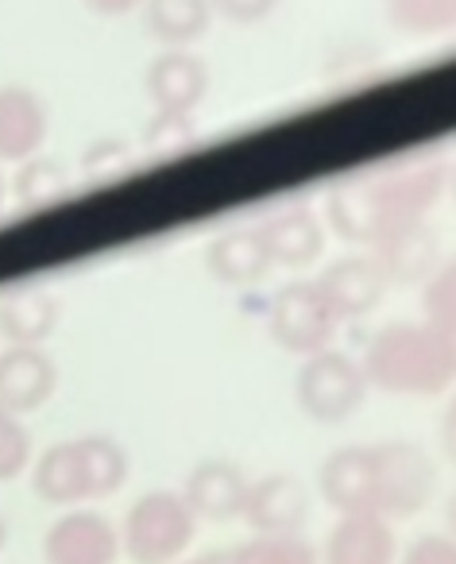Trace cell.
<instances>
[{
    "label": "cell",
    "instance_id": "cell-1",
    "mask_svg": "<svg viewBox=\"0 0 456 564\" xmlns=\"http://www.w3.org/2000/svg\"><path fill=\"white\" fill-rule=\"evenodd\" d=\"M368 387L399 399H437L456 379V337L425 322H391L360 356Z\"/></svg>",
    "mask_w": 456,
    "mask_h": 564
},
{
    "label": "cell",
    "instance_id": "cell-2",
    "mask_svg": "<svg viewBox=\"0 0 456 564\" xmlns=\"http://www.w3.org/2000/svg\"><path fill=\"white\" fill-rule=\"evenodd\" d=\"M32 495L47 507L74 510L82 502L112 499L128 484V453L105 433H86L74 441H55L28 468Z\"/></svg>",
    "mask_w": 456,
    "mask_h": 564
},
{
    "label": "cell",
    "instance_id": "cell-3",
    "mask_svg": "<svg viewBox=\"0 0 456 564\" xmlns=\"http://www.w3.org/2000/svg\"><path fill=\"white\" fill-rule=\"evenodd\" d=\"M120 533V556L132 564H174L189 553L197 538V518L178 491H143L124 510Z\"/></svg>",
    "mask_w": 456,
    "mask_h": 564
},
{
    "label": "cell",
    "instance_id": "cell-4",
    "mask_svg": "<svg viewBox=\"0 0 456 564\" xmlns=\"http://www.w3.org/2000/svg\"><path fill=\"white\" fill-rule=\"evenodd\" d=\"M437 495V464L410 441L371 445V514L383 522L422 514Z\"/></svg>",
    "mask_w": 456,
    "mask_h": 564
},
{
    "label": "cell",
    "instance_id": "cell-5",
    "mask_svg": "<svg viewBox=\"0 0 456 564\" xmlns=\"http://www.w3.org/2000/svg\"><path fill=\"white\" fill-rule=\"evenodd\" d=\"M294 399L310 422H348L368 399V379L360 371V360L337 352V348H322V352L306 356L298 376H294Z\"/></svg>",
    "mask_w": 456,
    "mask_h": 564
},
{
    "label": "cell",
    "instance_id": "cell-6",
    "mask_svg": "<svg viewBox=\"0 0 456 564\" xmlns=\"http://www.w3.org/2000/svg\"><path fill=\"white\" fill-rule=\"evenodd\" d=\"M337 317H333L329 302L322 299L314 279H294L271 302L268 333L283 352L291 356H314L322 348H329V340L337 337Z\"/></svg>",
    "mask_w": 456,
    "mask_h": 564
},
{
    "label": "cell",
    "instance_id": "cell-7",
    "mask_svg": "<svg viewBox=\"0 0 456 564\" xmlns=\"http://www.w3.org/2000/svg\"><path fill=\"white\" fill-rule=\"evenodd\" d=\"M368 182H371V202H376V232H379V228H391V225L425 220V213L445 194L448 166H441V163L402 166V171H383Z\"/></svg>",
    "mask_w": 456,
    "mask_h": 564
},
{
    "label": "cell",
    "instance_id": "cell-8",
    "mask_svg": "<svg viewBox=\"0 0 456 564\" xmlns=\"http://www.w3.org/2000/svg\"><path fill=\"white\" fill-rule=\"evenodd\" d=\"M120 533L105 514L86 507L63 510L43 533V564H117Z\"/></svg>",
    "mask_w": 456,
    "mask_h": 564
},
{
    "label": "cell",
    "instance_id": "cell-9",
    "mask_svg": "<svg viewBox=\"0 0 456 564\" xmlns=\"http://www.w3.org/2000/svg\"><path fill=\"white\" fill-rule=\"evenodd\" d=\"M306 518H310V487L294 471H268V476L248 484L240 522H248L252 533H268V538L302 533Z\"/></svg>",
    "mask_w": 456,
    "mask_h": 564
},
{
    "label": "cell",
    "instance_id": "cell-10",
    "mask_svg": "<svg viewBox=\"0 0 456 564\" xmlns=\"http://www.w3.org/2000/svg\"><path fill=\"white\" fill-rule=\"evenodd\" d=\"M368 256L379 263L387 286H410V282H425L441 267V243L425 220H410V225L379 228L368 243Z\"/></svg>",
    "mask_w": 456,
    "mask_h": 564
},
{
    "label": "cell",
    "instance_id": "cell-11",
    "mask_svg": "<svg viewBox=\"0 0 456 564\" xmlns=\"http://www.w3.org/2000/svg\"><path fill=\"white\" fill-rule=\"evenodd\" d=\"M58 364L47 348L9 345L0 352V406L24 417L55 399Z\"/></svg>",
    "mask_w": 456,
    "mask_h": 564
},
{
    "label": "cell",
    "instance_id": "cell-12",
    "mask_svg": "<svg viewBox=\"0 0 456 564\" xmlns=\"http://www.w3.org/2000/svg\"><path fill=\"white\" fill-rule=\"evenodd\" d=\"M248 471L237 460H225V456H209V460L194 464L182 484V499L194 510L197 522H237L240 510H245L248 495Z\"/></svg>",
    "mask_w": 456,
    "mask_h": 564
},
{
    "label": "cell",
    "instance_id": "cell-13",
    "mask_svg": "<svg viewBox=\"0 0 456 564\" xmlns=\"http://www.w3.org/2000/svg\"><path fill=\"white\" fill-rule=\"evenodd\" d=\"M143 94L155 105V112L194 117V109L209 94V66L194 51H163L151 58L148 74H143Z\"/></svg>",
    "mask_w": 456,
    "mask_h": 564
},
{
    "label": "cell",
    "instance_id": "cell-14",
    "mask_svg": "<svg viewBox=\"0 0 456 564\" xmlns=\"http://www.w3.org/2000/svg\"><path fill=\"white\" fill-rule=\"evenodd\" d=\"M314 282H317V291H322V299L329 302L337 322H352V317L371 314L387 294L383 271H379V263L368 251L337 259V263L325 267Z\"/></svg>",
    "mask_w": 456,
    "mask_h": 564
},
{
    "label": "cell",
    "instance_id": "cell-15",
    "mask_svg": "<svg viewBox=\"0 0 456 564\" xmlns=\"http://www.w3.org/2000/svg\"><path fill=\"white\" fill-rule=\"evenodd\" d=\"M51 132V112L32 86H0V166L28 163L43 155Z\"/></svg>",
    "mask_w": 456,
    "mask_h": 564
},
{
    "label": "cell",
    "instance_id": "cell-16",
    "mask_svg": "<svg viewBox=\"0 0 456 564\" xmlns=\"http://www.w3.org/2000/svg\"><path fill=\"white\" fill-rule=\"evenodd\" d=\"M394 525L376 514H340L317 545V564H394Z\"/></svg>",
    "mask_w": 456,
    "mask_h": 564
},
{
    "label": "cell",
    "instance_id": "cell-17",
    "mask_svg": "<svg viewBox=\"0 0 456 564\" xmlns=\"http://www.w3.org/2000/svg\"><path fill=\"white\" fill-rule=\"evenodd\" d=\"M317 495L333 514H371V445H340L317 468Z\"/></svg>",
    "mask_w": 456,
    "mask_h": 564
},
{
    "label": "cell",
    "instance_id": "cell-18",
    "mask_svg": "<svg viewBox=\"0 0 456 564\" xmlns=\"http://www.w3.org/2000/svg\"><path fill=\"white\" fill-rule=\"evenodd\" d=\"M260 240L268 248L271 267H310L325 251V225L314 209H286L268 217L260 228Z\"/></svg>",
    "mask_w": 456,
    "mask_h": 564
},
{
    "label": "cell",
    "instance_id": "cell-19",
    "mask_svg": "<svg viewBox=\"0 0 456 564\" xmlns=\"http://www.w3.org/2000/svg\"><path fill=\"white\" fill-rule=\"evenodd\" d=\"M58 325V299L40 286H20V291L0 294V337L9 345L43 348V340Z\"/></svg>",
    "mask_w": 456,
    "mask_h": 564
},
{
    "label": "cell",
    "instance_id": "cell-20",
    "mask_svg": "<svg viewBox=\"0 0 456 564\" xmlns=\"http://www.w3.org/2000/svg\"><path fill=\"white\" fill-rule=\"evenodd\" d=\"M205 267L225 286H256V282L268 279L271 259L256 228H237V232H225L209 243Z\"/></svg>",
    "mask_w": 456,
    "mask_h": 564
},
{
    "label": "cell",
    "instance_id": "cell-21",
    "mask_svg": "<svg viewBox=\"0 0 456 564\" xmlns=\"http://www.w3.org/2000/svg\"><path fill=\"white\" fill-rule=\"evenodd\" d=\"M143 28L166 51H189L213 24L209 0H143Z\"/></svg>",
    "mask_w": 456,
    "mask_h": 564
},
{
    "label": "cell",
    "instance_id": "cell-22",
    "mask_svg": "<svg viewBox=\"0 0 456 564\" xmlns=\"http://www.w3.org/2000/svg\"><path fill=\"white\" fill-rule=\"evenodd\" d=\"M325 217H329L333 232L345 236L348 243H363L368 248L371 232H376V202H371V182L368 178H345L329 189L325 197Z\"/></svg>",
    "mask_w": 456,
    "mask_h": 564
},
{
    "label": "cell",
    "instance_id": "cell-23",
    "mask_svg": "<svg viewBox=\"0 0 456 564\" xmlns=\"http://www.w3.org/2000/svg\"><path fill=\"white\" fill-rule=\"evenodd\" d=\"M12 194L24 209H47V205L63 202L70 194V171L58 159L35 155L20 163L17 178H12Z\"/></svg>",
    "mask_w": 456,
    "mask_h": 564
},
{
    "label": "cell",
    "instance_id": "cell-24",
    "mask_svg": "<svg viewBox=\"0 0 456 564\" xmlns=\"http://www.w3.org/2000/svg\"><path fill=\"white\" fill-rule=\"evenodd\" d=\"M383 12L394 32L410 40H433L456 24V0H383Z\"/></svg>",
    "mask_w": 456,
    "mask_h": 564
},
{
    "label": "cell",
    "instance_id": "cell-25",
    "mask_svg": "<svg viewBox=\"0 0 456 564\" xmlns=\"http://www.w3.org/2000/svg\"><path fill=\"white\" fill-rule=\"evenodd\" d=\"M228 564H317V545L306 533H252L228 549Z\"/></svg>",
    "mask_w": 456,
    "mask_h": 564
},
{
    "label": "cell",
    "instance_id": "cell-26",
    "mask_svg": "<svg viewBox=\"0 0 456 564\" xmlns=\"http://www.w3.org/2000/svg\"><path fill=\"white\" fill-rule=\"evenodd\" d=\"M422 322L430 325V329L456 337V267L448 263V259L430 274V279H425Z\"/></svg>",
    "mask_w": 456,
    "mask_h": 564
},
{
    "label": "cell",
    "instance_id": "cell-27",
    "mask_svg": "<svg viewBox=\"0 0 456 564\" xmlns=\"http://www.w3.org/2000/svg\"><path fill=\"white\" fill-rule=\"evenodd\" d=\"M32 460H35V445L24 417L9 414V410L0 406V484L20 479L32 468Z\"/></svg>",
    "mask_w": 456,
    "mask_h": 564
},
{
    "label": "cell",
    "instance_id": "cell-28",
    "mask_svg": "<svg viewBox=\"0 0 456 564\" xmlns=\"http://www.w3.org/2000/svg\"><path fill=\"white\" fill-rule=\"evenodd\" d=\"M197 128L194 117H182V112H155L143 128V148L155 151V155H178L194 143Z\"/></svg>",
    "mask_w": 456,
    "mask_h": 564
},
{
    "label": "cell",
    "instance_id": "cell-29",
    "mask_svg": "<svg viewBox=\"0 0 456 564\" xmlns=\"http://www.w3.org/2000/svg\"><path fill=\"white\" fill-rule=\"evenodd\" d=\"M394 564H456V541L448 533H422L399 549Z\"/></svg>",
    "mask_w": 456,
    "mask_h": 564
},
{
    "label": "cell",
    "instance_id": "cell-30",
    "mask_svg": "<svg viewBox=\"0 0 456 564\" xmlns=\"http://www.w3.org/2000/svg\"><path fill=\"white\" fill-rule=\"evenodd\" d=\"M209 4H213V17H225L228 24L248 28V24L268 20L279 0H209Z\"/></svg>",
    "mask_w": 456,
    "mask_h": 564
},
{
    "label": "cell",
    "instance_id": "cell-31",
    "mask_svg": "<svg viewBox=\"0 0 456 564\" xmlns=\"http://www.w3.org/2000/svg\"><path fill=\"white\" fill-rule=\"evenodd\" d=\"M128 163H132V159H128V151L120 148V143H94V148L86 151V171L89 174L101 171V178H109V174H120Z\"/></svg>",
    "mask_w": 456,
    "mask_h": 564
},
{
    "label": "cell",
    "instance_id": "cell-32",
    "mask_svg": "<svg viewBox=\"0 0 456 564\" xmlns=\"http://www.w3.org/2000/svg\"><path fill=\"white\" fill-rule=\"evenodd\" d=\"M94 17H105V20H117V17H128L132 9H140L143 0H82Z\"/></svg>",
    "mask_w": 456,
    "mask_h": 564
},
{
    "label": "cell",
    "instance_id": "cell-33",
    "mask_svg": "<svg viewBox=\"0 0 456 564\" xmlns=\"http://www.w3.org/2000/svg\"><path fill=\"white\" fill-rule=\"evenodd\" d=\"M174 564H228V549H213V553H197V556H182Z\"/></svg>",
    "mask_w": 456,
    "mask_h": 564
},
{
    "label": "cell",
    "instance_id": "cell-34",
    "mask_svg": "<svg viewBox=\"0 0 456 564\" xmlns=\"http://www.w3.org/2000/svg\"><path fill=\"white\" fill-rule=\"evenodd\" d=\"M9 538H12V530H9V518L0 514V553H4V545H9Z\"/></svg>",
    "mask_w": 456,
    "mask_h": 564
},
{
    "label": "cell",
    "instance_id": "cell-35",
    "mask_svg": "<svg viewBox=\"0 0 456 564\" xmlns=\"http://www.w3.org/2000/svg\"><path fill=\"white\" fill-rule=\"evenodd\" d=\"M4 197H9V178H4V166H0V205H4Z\"/></svg>",
    "mask_w": 456,
    "mask_h": 564
}]
</instances>
